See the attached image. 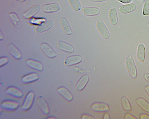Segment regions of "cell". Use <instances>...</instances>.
I'll list each match as a JSON object with an SVG mask.
<instances>
[{"label": "cell", "instance_id": "74e56055", "mask_svg": "<svg viewBox=\"0 0 149 119\" xmlns=\"http://www.w3.org/2000/svg\"><path fill=\"white\" fill-rule=\"evenodd\" d=\"M146 27L149 29V20L146 23Z\"/></svg>", "mask_w": 149, "mask_h": 119}, {"label": "cell", "instance_id": "9c48e42d", "mask_svg": "<svg viewBox=\"0 0 149 119\" xmlns=\"http://www.w3.org/2000/svg\"><path fill=\"white\" fill-rule=\"evenodd\" d=\"M82 13L86 16H94L100 14V10L97 7H86L82 8Z\"/></svg>", "mask_w": 149, "mask_h": 119}, {"label": "cell", "instance_id": "277c9868", "mask_svg": "<svg viewBox=\"0 0 149 119\" xmlns=\"http://www.w3.org/2000/svg\"><path fill=\"white\" fill-rule=\"evenodd\" d=\"M35 98V93L33 91L29 92L24 99L23 104L22 106V109L24 111L28 110L32 107Z\"/></svg>", "mask_w": 149, "mask_h": 119}, {"label": "cell", "instance_id": "7402d4cb", "mask_svg": "<svg viewBox=\"0 0 149 119\" xmlns=\"http://www.w3.org/2000/svg\"><path fill=\"white\" fill-rule=\"evenodd\" d=\"M39 78L40 77L38 74L36 73H32L23 76L21 79V80L24 83H29L36 81L39 79Z\"/></svg>", "mask_w": 149, "mask_h": 119}, {"label": "cell", "instance_id": "e0dca14e", "mask_svg": "<svg viewBox=\"0 0 149 119\" xmlns=\"http://www.w3.org/2000/svg\"><path fill=\"white\" fill-rule=\"evenodd\" d=\"M136 6L135 4L130 3V4H127L120 6L119 10L120 13L123 15H125V14L130 13L131 12L134 11L136 9Z\"/></svg>", "mask_w": 149, "mask_h": 119}, {"label": "cell", "instance_id": "7c38bea8", "mask_svg": "<svg viewBox=\"0 0 149 119\" xmlns=\"http://www.w3.org/2000/svg\"><path fill=\"white\" fill-rule=\"evenodd\" d=\"M91 109L95 111L104 112L109 110V106L104 102H94L91 105Z\"/></svg>", "mask_w": 149, "mask_h": 119}, {"label": "cell", "instance_id": "9a60e30c", "mask_svg": "<svg viewBox=\"0 0 149 119\" xmlns=\"http://www.w3.org/2000/svg\"><path fill=\"white\" fill-rule=\"evenodd\" d=\"M26 63L29 67L36 70L41 71L44 69V66L41 63H40L38 61L35 60V59H27L26 61Z\"/></svg>", "mask_w": 149, "mask_h": 119}, {"label": "cell", "instance_id": "2e32d148", "mask_svg": "<svg viewBox=\"0 0 149 119\" xmlns=\"http://www.w3.org/2000/svg\"><path fill=\"white\" fill-rule=\"evenodd\" d=\"M109 19L111 25L116 26L118 23V17L116 8H111L109 11Z\"/></svg>", "mask_w": 149, "mask_h": 119}, {"label": "cell", "instance_id": "5b68a950", "mask_svg": "<svg viewBox=\"0 0 149 119\" xmlns=\"http://www.w3.org/2000/svg\"><path fill=\"white\" fill-rule=\"evenodd\" d=\"M41 49L44 54L49 58H54L57 56V53L53 48L47 43H42L41 44Z\"/></svg>", "mask_w": 149, "mask_h": 119}, {"label": "cell", "instance_id": "f1b7e54d", "mask_svg": "<svg viewBox=\"0 0 149 119\" xmlns=\"http://www.w3.org/2000/svg\"><path fill=\"white\" fill-rule=\"evenodd\" d=\"M9 16L11 17V19L12 20H15V21H19L18 16H17V15L15 14V13H11V14Z\"/></svg>", "mask_w": 149, "mask_h": 119}, {"label": "cell", "instance_id": "8d00e7d4", "mask_svg": "<svg viewBox=\"0 0 149 119\" xmlns=\"http://www.w3.org/2000/svg\"><path fill=\"white\" fill-rule=\"evenodd\" d=\"M145 90H146V92L147 93V94L149 95V85H147V86L145 87Z\"/></svg>", "mask_w": 149, "mask_h": 119}, {"label": "cell", "instance_id": "ba28073f", "mask_svg": "<svg viewBox=\"0 0 149 119\" xmlns=\"http://www.w3.org/2000/svg\"><path fill=\"white\" fill-rule=\"evenodd\" d=\"M40 9L41 7L39 5L33 6L30 8H29L26 11L24 12L23 15V17L25 19H30L35 16L36 14H38V12L40 11Z\"/></svg>", "mask_w": 149, "mask_h": 119}, {"label": "cell", "instance_id": "4dcf8cb0", "mask_svg": "<svg viewBox=\"0 0 149 119\" xmlns=\"http://www.w3.org/2000/svg\"><path fill=\"white\" fill-rule=\"evenodd\" d=\"M117 1L120 2V3H123V4H127L131 3L132 2L133 0H117Z\"/></svg>", "mask_w": 149, "mask_h": 119}, {"label": "cell", "instance_id": "e575fe53", "mask_svg": "<svg viewBox=\"0 0 149 119\" xmlns=\"http://www.w3.org/2000/svg\"><path fill=\"white\" fill-rule=\"evenodd\" d=\"M103 118L104 119H110V117L108 113H106V114H104V115L103 116Z\"/></svg>", "mask_w": 149, "mask_h": 119}, {"label": "cell", "instance_id": "cb8c5ba5", "mask_svg": "<svg viewBox=\"0 0 149 119\" xmlns=\"http://www.w3.org/2000/svg\"><path fill=\"white\" fill-rule=\"evenodd\" d=\"M136 103L140 108L147 113H149V103L143 98H139L136 100Z\"/></svg>", "mask_w": 149, "mask_h": 119}, {"label": "cell", "instance_id": "6da1fadb", "mask_svg": "<svg viewBox=\"0 0 149 119\" xmlns=\"http://www.w3.org/2000/svg\"><path fill=\"white\" fill-rule=\"evenodd\" d=\"M125 66L130 76L133 79H135L137 76V70H136L135 62L132 56L130 55L127 58Z\"/></svg>", "mask_w": 149, "mask_h": 119}, {"label": "cell", "instance_id": "ac0fdd59", "mask_svg": "<svg viewBox=\"0 0 149 119\" xmlns=\"http://www.w3.org/2000/svg\"><path fill=\"white\" fill-rule=\"evenodd\" d=\"M90 77L87 75H84L78 82L77 84V91H82L86 85L88 84L89 82Z\"/></svg>", "mask_w": 149, "mask_h": 119}, {"label": "cell", "instance_id": "7a4b0ae2", "mask_svg": "<svg viewBox=\"0 0 149 119\" xmlns=\"http://www.w3.org/2000/svg\"><path fill=\"white\" fill-rule=\"evenodd\" d=\"M96 26L98 32L100 33L102 37L106 39H109L110 37V33L104 22L101 20H99L96 23Z\"/></svg>", "mask_w": 149, "mask_h": 119}, {"label": "cell", "instance_id": "30bf717a", "mask_svg": "<svg viewBox=\"0 0 149 119\" xmlns=\"http://www.w3.org/2000/svg\"><path fill=\"white\" fill-rule=\"evenodd\" d=\"M58 93L61 95L62 97H63L67 101L70 102L73 100V97L72 93L69 91L68 89L65 87L61 86L57 90Z\"/></svg>", "mask_w": 149, "mask_h": 119}, {"label": "cell", "instance_id": "ffe728a7", "mask_svg": "<svg viewBox=\"0 0 149 119\" xmlns=\"http://www.w3.org/2000/svg\"><path fill=\"white\" fill-rule=\"evenodd\" d=\"M60 23L63 32L67 35H71L72 30L68 20L65 17H61L60 19Z\"/></svg>", "mask_w": 149, "mask_h": 119}, {"label": "cell", "instance_id": "484cf974", "mask_svg": "<svg viewBox=\"0 0 149 119\" xmlns=\"http://www.w3.org/2000/svg\"><path fill=\"white\" fill-rule=\"evenodd\" d=\"M68 1L74 11H79L81 9V5L79 0H68Z\"/></svg>", "mask_w": 149, "mask_h": 119}, {"label": "cell", "instance_id": "d6986e66", "mask_svg": "<svg viewBox=\"0 0 149 119\" xmlns=\"http://www.w3.org/2000/svg\"><path fill=\"white\" fill-rule=\"evenodd\" d=\"M1 107L8 110H15L19 107V103L15 101H6L1 104Z\"/></svg>", "mask_w": 149, "mask_h": 119}, {"label": "cell", "instance_id": "d6a6232c", "mask_svg": "<svg viewBox=\"0 0 149 119\" xmlns=\"http://www.w3.org/2000/svg\"><path fill=\"white\" fill-rule=\"evenodd\" d=\"M140 118H141V119H149V116H148L147 114H141L140 116Z\"/></svg>", "mask_w": 149, "mask_h": 119}, {"label": "cell", "instance_id": "83f0119b", "mask_svg": "<svg viewBox=\"0 0 149 119\" xmlns=\"http://www.w3.org/2000/svg\"><path fill=\"white\" fill-rule=\"evenodd\" d=\"M8 61H9V59L7 57H2V58H1V59H0V66L3 67L5 64H7Z\"/></svg>", "mask_w": 149, "mask_h": 119}, {"label": "cell", "instance_id": "d4e9b609", "mask_svg": "<svg viewBox=\"0 0 149 119\" xmlns=\"http://www.w3.org/2000/svg\"><path fill=\"white\" fill-rule=\"evenodd\" d=\"M121 104L124 110L130 111L131 110V105L128 98L125 97H123L121 98Z\"/></svg>", "mask_w": 149, "mask_h": 119}, {"label": "cell", "instance_id": "3957f363", "mask_svg": "<svg viewBox=\"0 0 149 119\" xmlns=\"http://www.w3.org/2000/svg\"><path fill=\"white\" fill-rule=\"evenodd\" d=\"M53 21L52 20H46L42 22L40 25L36 27L35 32L38 34L42 33L44 32L49 30L53 27Z\"/></svg>", "mask_w": 149, "mask_h": 119}, {"label": "cell", "instance_id": "8fae6325", "mask_svg": "<svg viewBox=\"0 0 149 119\" xmlns=\"http://www.w3.org/2000/svg\"><path fill=\"white\" fill-rule=\"evenodd\" d=\"M136 58L138 61L143 63L146 58V46L144 44H140L138 45L136 50Z\"/></svg>", "mask_w": 149, "mask_h": 119}, {"label": "cell", "instance_id": "603a6c76", "mask_svg": "<svg viewBox=\"0 0 149 119\" xmlns=\"http://www.w3.org/2000/svg\"><path fill=\"white\" fill-rule=\"evenodd\" d=\"M8 49L10 54L17 59H20L22 58V54L17 48L12 43L8 45Z\"/></svg>", "mask_w": 149, "mask_h": 119}, {"label": "cell", "instance_id": "b9f144b4", "mask_svg": "<svg viewBox=\"0 0 149 119\" xmlns=\"http://www.w3.org/2000/svg\"><path fill=\"white\" fill-rule=\"evenodd\" d=\"M148 70H149V67H148Z\"/></svg>", "mask_w": 149, "mask_h": 119}, {"label": "cell", "instance_id": "f35d334b", "mask_svg": "<svg viewBox=\"0 0 149 119\" xmlns=\"http://www.w3.org/2000/svg\"><path fill=\"white\" fill-rule=\"evenodd\" d=\"M17 1H19L23 2V1H26V0H17Z\"/></svg>", "mask_w": 149, "mask_h": 119}, {"label": "cell", "instance_id": "44dd1931", "mask_svg": "<svg viewBox=\"0 0 149 119\" xmlns=\"http://www.w3.org/2000/svg\"><path fill=\"white\" fill-rule=\"evenodd\" d=\"M6 93L18 98H22L23 95V93L22 91H20L19 89L14 86L9 87L6 90Z\"/></svg>", "mask_w": 149, "mask_h": 119}, {"label": "cell", "instance_id": "f546056e", "mask_svg": "<svg viewBox=\"0 0 149 119\" xmlns=\"http://www.w3.org/2000/svg\"><path fill=\"white\" fill-rule=\"evenodd\" d=\"M82 119H95V117L88 114H84L81 117Z\"/></svg>", "mask_w": 149, "mask_h": 119}, {"label": "cell", "instance_id": "60d3db41", "mask_svg": "<svg viewBox=\"0 0 149 119\" xmlns=\"http://www.w3.org/2000/svg\"><path fill=\"white\" fill-rule=\"evenodd\" d=\"M139 1H142V0H139Z\"/></svg>", "mask_w": 149, "mask_h": 119}, {"label": "cell", "instance_id": "4fadbf2b", "mask_svg": "<svg viewBox=\"0 0 149 119\" xmlns=\"http://www.w3.org/2000/svg\"><path fill=\"white\" fill-rule=\"evenodd\" d=\"M57 46H58V49L62 51L66 52L68 53H73L74 51L73 46L69 43L61 41H59L58 42Z\"/></svg>", "mask_w": 149, "mask_h": 119}, {"label": "cell", "instance_id": "4316f807", "mask_svg": "<svg viewBox=\"0 0 149 119\" xmlns=\"http://www.w3.org/2000/svg\"><path fill=\"white\" fill-rule=\"evenodd\" d=\"M143 15L144 16L149 15V0H146L143 8Z\"/></svg>", "mask_w": 149, "mask_h": 119}, {"label": "cell", "instance_id": "8992f818", "mask_svg": "<svg viewBox=\"0 0 149 119\" xmlns=\"http://www.w3.org/2000/svg\"><path fill=\"white\" fill-rule=\"evenodd\" d=\"M82 60V58L81 55H74L69 56L64 60V64L68 66H72L80 63Z\"/></svg>", "mask_w": 149, "mask_h": 119}, {"label": "cell", "instance_id": "1f68e13d", "mask_svg": "<svg viewBox=\"0 0 149 119\" xmlns=\"http://www.w3.org/2000/svg\"><path fill=\"white\" fill-rule=\"evenodd\" d=\"M125 118L127 119H136V118L135 116H133L132 115H131L130 114H126Z\"/></svg>", "mask_w": 149, "mask_h": 119}, {"label": "cell", "instance_id": "ab89813d", "mask_svg": "<svg viewBox=\"0 0 149 119\" xmlns=\"http://www.w3.org/2000/svg\"><path fill=\"white\" fill-rule=\"evenodd\" d=\"M48 118H55L54 117H48Z\"/></svg>", "mask_w": 149, "mask_h": 119}, {"label": "cell", "instance_id": "52a82bcc", "mask_svg": "<svg viewBox=\"0 0 149 119\" xmlns=\"http://www.w3.org/2000/svg\"><path fill=\"white\" fill-rule=\"evenodd\" d=\"M39 107L41 111L45 115H48L49 113V105L42 96H40L37 100Z\"/></svg>", "mask_w": 149, "mask_h": 119}, {"label": "cell", "instance_id": "836d02e7", "mask_svg": "<svg viewBox=\"0 0 149 119\" xmlns=\"http://www.w3.org/2000/svg\"><path fill=\"white\" fill-rule=\"evenodd\" d=\"M92 2H95V3H102L106 1V0H91Z\"/></svg>", "mask_w": 149, "mask_h": 119}, {"label": "cell", "instance_id": "d590c367", "mask_svg": "<svg viewBox=\"0 0 149 119\" xmlns=\"http://www.w3.org/2000/svg\"><path fill=\"white\" fill-rule=\"evenodd\" d=\"M144 78H145V79L149 83V74H148V73H146L145 75H144Z\"/></svg>", "mask_w": 149, "mask_h": 119}, {"label": "cell", "instance_id": "5bb4252c", "mask_svg": "<svg viewBox=\"0 0 149 119\" xmlns=\"http://www.w3.org/2000/svg\"><path fill=\"white\" fill-rule=\"evenodd\" d=\"M60 10V7L57 3H49L43 7V11L47 13H56Z\"/></svg>", "mask_w": 149, "mask_h": 119}]
</instances>
